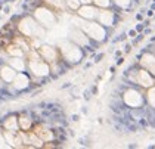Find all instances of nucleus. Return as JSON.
<instances>
[{
	"label": "nucleus",
	"instance_id": "1",
	"mask_svg": "<svg viewBox=\"0 0 155 149\" xmlns=\"http://www.w3.org/2000/svg\"><path fill=\"white\" fill-rule=\"evenodd\" d=\"M78 28H81V30L86 33V36L93 38V40H96V41H102V40H105V37H106V30H105V27L100 25L98 21H87V19L80 18Z\"/></svg>",
	"mask_w": 155,
	"mask_h": 149
},
{
	"label": "nucleus",
	"instance_id": "2",
	"mask_svg": "<svg viewBox=\"0 0 155 149\" xmlns=\"http://www.w3.org/2000/svg\"><path fill=\"white\" fill-rule=\"evenodd\" d=\"M123 100L130 108H142L145 103L143 95L136 89H127L123 95Z\"/></svg>",
	"mask_w": 155,
	"mask_h": 149
},
{
	"label": "nucleus",
	"instance_id": "3",
	"mask_svg": "<svg viewBox=\"0 0 155 149\" xmlns=\"http://www.w3.org/2000/svg\"><path fill=\"white\" fill-rule=\"evenodd\" d=\"M133 81L136 83V84H139L140 87L149 89L151 86H154L155 84V77L148 71V69L139 67L133 74Z\"/></svg>",
	"mask_w": 155,
	"mask_h": 149
},
{
	"label": "nucleus",
	"instance_id": "4",
	"mask_svg": "<svg viewBox=\"0 0 155 149\" xmlns=\"http://www.w3.org/2000/svg\"><path fill=\"white\" fill-rule=\"evenodd\" d=\"M61 53L64 55L65 59H68L69 62H78L83 58V52L80 50L78 44L72 43H62L61 44Z\"/></svg>",
	"mask_w": 155,
	"mask_h": 149
},
{
	"label": "nucleus",
	"instance_id": "5",
	"mask_svg": "<svg viewBox=\"0 0 155 149\" xmlns=\"http://www.w3.org/2000/svg\"><path fill=\"white\" fill-rule=\"evenodd\" d=\"M19 30L25 34V36H36V37H43L44 31L37 22L33 19H22L19 24Z\"/></svg>",
	"mask_w": 155,
	"mask_h": 149
},
{
	"label": "nucleus",
	"instance_id": "6",
	"mask_svg": "<svg viewBox=\"0 0 155 149\" xmlns=\"http://www.w3.org/2000/svg\"><path fill=\"white\" fill-rule=\"evenodd\" d=\"M98 12H99V7L98 6H95L93 3L81 5L77 9L78 16L83 18V19H87V21H96V18H98Z\"/></svg>",
	"mask_w": 155,
	"mask_h": 149
},
{
	"label": "nucleus",
	"instance_id": "7",
	"mask_svg": "<svg viewBox=\"0 0 155 149\" xmlns=\"http://www.w3.org/2000/svg\"><path fill=\"white\" fill-rule=\"evenodd\" d=\"M36 18L38 21V24L44 27H52L55 24V15H53V12L49 9H44V7H40V9L36 10Z\"/></svg>",
	"mask_w": 155,
	"mask_h": 149
},
{
	"label": "nucleus",
	"instance_id": "8",
	"mask_svg": "<svg viewBox=\"0 0 155 149\" xmlns=\"http://www.w3.org/2000/svg\"><path fill=\"white\" fill-rule=\"evenodd\" d=\"M100 25L103 27H111L114 25V21H115V13L109 7H100L98 12V18H96Z\"/></svg>",
	"mask_w": 155,
	"mask_h": 149
},
{
	"label": "nucleus",
	"instance_id": "9",
	"mask_svg": "<svg viewBox=\"0 0 155 149\" xmlns=\"http://www.w3.org/2000/svg\"><path fill=\"white\" fill-rule=\"evenodd\" d=\"M140 67L148 69V71L155 77V53H151V52H146L140 56Z\"/></svg>",
	"mask_w": 155,
	"mask_h": 149
},
{
	"label": "nucleus",
	"instance_id": "10",
	"mask_svg": "<svg viewBox=\"0 0 155 149\" xmlns=\"http://www.w3.org/2000/svg\"><path fill=\"white\" fill-rule=\"evenodd\" d=\"M30 67H31V71L34 72L36 75H46V74H49V65L46 62L40 61V59H33L30 62Z\"/></svg>",
	"mask_w": 155,
	"mask_h": 149
},
{
	"label": "nucleus",
	"instance_id": "11",
	"mask_svg": "<svg viewBox=\"0 0 155 149\" xmlns=\"http://www.w3.org/2000/svg\"><path fill=\"white\" fill-rule=\"evenodd\" d=\"M69 38H71L75 44H78V46H86V44H87V36H86V33H84L81 28L71 30V33H69Z\"/></svg>",
	"mask_w": 155,
	"mask_h": 149
},
{
	"label": "nucleus",
	"instance_id": "12",
	"mask_svg": "<svg viewBox=\"0 0 155 149\" xmlns=\"http://www.w3.org/2000/svg\"><path fill=\"white\" fill-rule=\"evenodd\" d=\"M40 53H41V56L44 58L47 62H55V61H56V58H58L56 49H53V47H50V46L40 47Z\"/></svg>",
	"mask_w": 155,
	"mask_h": 149
},
{
	"label": "nucleus",
	"instance_id": "13",
	"mask_svg": "<svg viewBox=\"0 0 155 149\" xmlns=\"http://www.w3.org/2000/svg\"><path fill=\"white\" fill-rule=\"evenodd\" d=\"M36 134L40 137L41 140H50L52 139V131H49L47 129H43V127H37Z\"/></svg>",
	"mask_w": 155,
	"mask_h": 149
},
{
	"label": "nucleus",
	"instance_id": "14",
	"mask_svg": "<svg viewBox=\"0 0 155 149\" xmlns=\"http://www.w3.org/2000/svg\"><path fill=\"white\" fill-rule=\"evenodd\" d=\"M146 100H148V103L152 108H155V84L148 89V92H146Z\"/></svg>",
	"mask_w": 155,
	"mask_h": 149
},
{
	"label": "nucleus",
	"instance_id": "15",
	"mask_svg": "<svg viewBox=\"0 0 155 149\" xmlns=\"http://www.w3.org/2000/svg\"><path fill=\"white\" fill-rule=\"evenodd\" d=\"M2 77L5 78L6 81H10V80L15 78V71L12 68H3L2 69Z\"/></svg>",
	"mask_w": 155,
	"mask_h": 149
},
{
	"label": "nucleus",
	"instance_id": "16",
	"mask_svg": "<svg viewBox=\"0 0 155 149\" xmlns=\"http://www.w3.org/2000/svg\"><path fill=\"white\" fill-rule=\"evenodd\" d=\"M46 3L55 6L56 9H64L65 7V0H46Z\"/></svg>",
	"mask_w": 155,
	"mask_h": 149
},
{
	"label": "nucleus",
	"instance_id": "17",
	"mask_svg": "<svg viewBox=\"0 0 155 149\" xmlns=\"http://www.w3.org/2000/svg\"><path fill=\"white\" fill-rule=\"evenodd\" d=\"M92 3L95 6H98L99 9H100V7H109L111 0H92Z\"/></svg>",
	"mask_w": 155,
	"mask_h": 149
},
{
	"label": "nucleus",
	"instance_id": "18",
	"mask_svg": "<svg viewBox=\"0 0 155 149\" xmlns=\"http://www.w3.org/2000/svg\"><path fill=\"white\" fill-rule=\"evenodd\" d=\"M65 5L68 6V7H71L72 10H77L80 6H81V3L78 2V0H65Z\"/></svg>",
	"mask_w": 155,
	"mask_h": 149
},
{
	"label": "nucleus",
	"instance_id": "19",
	"mask_svg": "<svg viewBox=\"0 0 155 149\" xmlns=\"http://www.w3.org/2000/svg\"><path fill=\"white\" fill-rule=\"evenodd\" d=\"M114 3L118 7H129L131 5V0H114Z\"/></svg>",
	"mask_w": 155,
	"mask_h": 149
},
{
	"label": "nucleus",
	"instance_id": "20",
	"mask_svg": "<svg viewBox=\"0 0 155 149\" xmlns=\"http://www.w3.org/2000/svg\"><path fill=\"white\" fill-rule=\"evenodd\" d=\"M5 127L9 130H15L16 129V118H9V121H6Z\"/></svg>",
	"mask_w": 155,
	"mask_h": 149
},
{
	"label": "nucleus",
	"instance_id": "21",
	"mask_svg": "<svg viewBox=\"0 0 155 149\" xmlns=\"http://www.w3.org/2000/svg\"><path fill=\"white\" fill-rule=\"evenodd\" d=\"M30 126H31L30 118H27V117H22L21 118V127L22 129H30Z\"/></svg>",
	"mask_w": 155,
	"mask_h": 149
},
{
	"label": "nucleus",
	"instance_id": "22",
	"mask_svg": "<svg viewBox=\"0 0 155 149\" xmlns=\"http://www.w3.org/2000/svg\"><path fill=\"white\" fill-rule=\"evenodd\" d=\"M10 62H12V65H13L15 68H18V69H24V64H22L19 59H12Z\"/></svg>",
	"mask_w": 155,
	"mask_h": 149
},
{
	"label": "nucleus",
	"instance_id": "23",
	"mask_svg": "<svg viewBox=\"0 0 155 149\" xmlns=\"http://www.w3.org/2000/svg\"><path fill=\"white\" fill-rule=\"evenodd\" d=\"M81 5H89V3H92V0H78Z\"/></svg>",
	"mask_w": 155,
	"mask_h": 149
},
{
	"label": "nucleus",
	"instance_id": "24",
	"mask_svg": "<svg viewBox=\"0 0 155 149\" xmlns=\"http://www.w3.org/2000/svg\"><path fill=\"white\" fill-rule=\"evenodd\" d=\"M2 146H6V145H5V139H3L2 134H0V148H2Z\"/></svg>",
	"mask_w": 155,
	"mask_h": 149
}]
</instances>
